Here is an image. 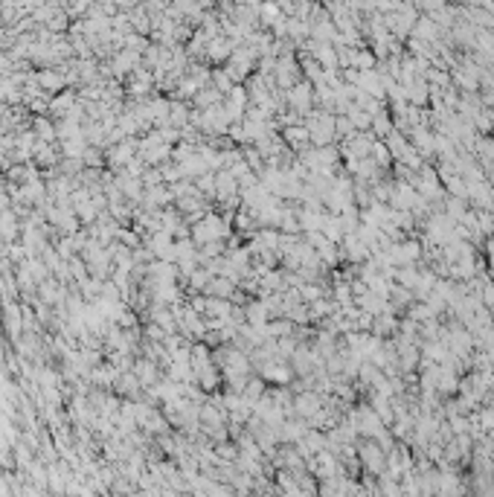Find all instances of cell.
Returning <instances> with one entry per match:
<instances>
[{"label":"cell","mask_w":494,"mask_h":497,"mask_svg":"<svg viewBox=\"0 0 494 497\" xmlns=\"http://www.w3.org/2000/svg\"><path fill=\"white\" fill-rule=\"evenodd\" d=\"M227 233H230V224H227V218H221V215H204L195 227H192V235H195L198 244L221 242Z\"/></svg>","instance_id":"cell-1"},{"label":"cell","mask_w":494,"mask_h":497,"mask_svg":"<svg viewBox=\"0 0 494 497\" xmlns=\"http://www.w3.org/2000/svg\"><path fill=\"white\" fill-rule=\"evenodd\" d=\"M296 413H303V416H317V407H320V401H317V396H308V393H303V396H296Z\"/></svg>","instance_id":"cell-2"},{"label":"cell","mask_w":494,"mask_h":497,"mask_svg":"<svg viewBox=\"0 0 494 497\" xmlns=\"http://www.w3.org/2000/svg\"><path fill=\"white\" fill-rule=\"evenodd\" d=\"M285 140H288V143L303 145V143L308 140V128H303V125H291V128H285Z\"/></svg>","instance_id":"cell-3"},{"label":"cell","mask_w":494,"mask_h":497,"mask_svg":"<svg viewBox=\"0 0 494 497\" xmlns=\"http://www.w3.org/2000/svg\"><path fill=\"white\" fill-rule=\"evenodd\" d=\"M291 102H294L296 108H306V105H308V88H306V84H299V88L291 91Z\"/></svg>","instance_id":"cell-4"},{"label":"cell","mask_w":494,"mask_h":497,"mask_svg":"<svg viewBox=\"0 0 494 497\" xmlns=\"http://www.w3.org/2000/svg\"><path fill=\"white\" fill-rule=\"evenodd\" d=\"M209 55H212L216 61H221V58H227V55H230V44H224V41H216V44L209 47Z\"/></svg>","instance_id":"cell-5"},{"label":"cell","mask_w":494,"mask_h":497,"mask_svg":"<svg viewBox=\"0 0 494 497\" xmlns=\"http://www.w3.org/2000/svg\"><path fill=\"white\" fill-rule=\"evenodd\" d=\"M282 436H285V439H299V436H303V425H299V422H296V425H291V422L282 425Z\"/></svg>","instance_id":"cell-6"},{"label":"cell","mask_w":494,"mask_h":497,"mask_svg":"<svg viewBox=\"0 0 494 497\" xmlns=\"http://www.w3.org/2000/svg\"><path fill=\"white\" fill-rule=\"evenodd\" d=\"M216 88H218V91H230V88H233L227 73H216Z\"/></svg>","instance_id":"cell-7"}]
</instances>
